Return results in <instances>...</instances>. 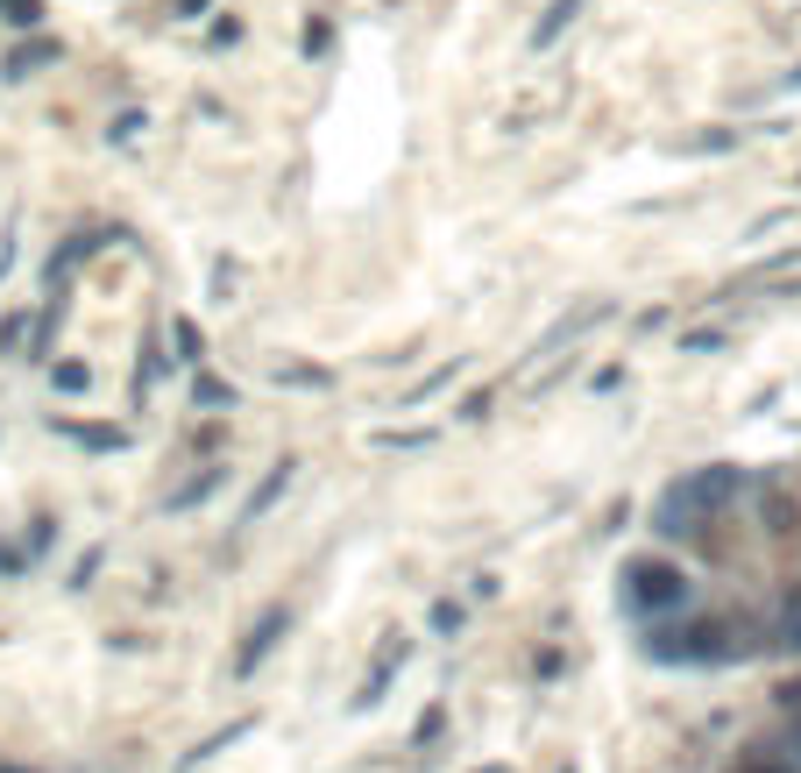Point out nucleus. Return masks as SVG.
I'll use <instances>...</instances> for the list:
<instances>
[{"label": "nucleus", "mask_w": 801, "mask_h": 773, "mask_svg": "<svg viewBox=\"0 0 801 773\" xmlns=\"http://www.w3.org/2000/svg\"><path fill=\"white\" fill-rule=\"evenodd\" d=\"M624 596H632V610H674L681 596H688V583H681V568H667V560H632V568H624Z\"/></svg>", "instance_id": "obj_2"}, {"label": "nucleus", "mask_w": 801, "mask_h": 773, "mask_svg": "<svg viewBox=\"0 0 801 773\" xmlns=\"http://www.w3.org/2000/svg\"><path fill=\"white\" fill-rule=\"evenodd\" d=\"M737 490H745L737 469H702L688 482H674V490L660 497V532H695V518L710 505H724V497H737Z\"/></svg>", "instance_id": "obj_1"}, {"label": "nucleus", "mask_w": 801, "mask_h": 773, "mask_svg": "<svg viewBox=\"0 0 801 773\" xmlns=\"http://www.w3.org/2000/svg\"><path fill=\"white\" fill-rule=\"evenodd\" d=\"M794 86H801V71H794Z\"/></svg>", "instance_id": "obj_5"}, {"label": "nucleus", "mask_w": 801, "mask_h": 773, "mask_svg": "<svg viewBox=\"0 0 801 773\" xmlns=\"http://www.w3.org/2000/svg\"><path fill=\"white\" fill-rule=\"evenodd\" d=\"M575 8H582V0H554V8H546V22L533 29V43H554V36H560V22H575Z\"/></svg>", "instance_id": "obj_4"}, {"label": "nucleus", "mask_w": 801, "mask_h": 773, "mask_svg": "<svg viewBox=\"0 0 801 773\" xmlns=\"http://www.w3.org/2000/svg\"><path fill=\"white\" fill-rule=\"evenodd\" d=\"M788 284H801V256H773V263L745 270V277L731 284V299H737V292H788Z\"/></svg>", "instance_id": "obj_3"}]
</instances>
